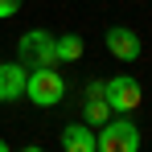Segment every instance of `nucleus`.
I'll return each mask as SVG.
<instances>
[{"label":"nucleus","mask_w":152,"mask_h":152,"mask_svg":"<svg viewBox=\"0 0 152 152\" xmlns=\"http://www.w3.org/2000/svg\"><path fill=\"white\" fill-rule=\"evenodd\" d=\"M25 95L37 107H53V103H62V95H66V78L58 74L53 66H37L25 78Z\"/></svg>","instance_id":"obj_1"},{"label":"nucleus","mask_w":152,"mask_h":152,"mask_svg":"<svg viewBox=\"0 0 152 152\" xmlns=\"http://www.w3.org/2000/svg\"><path fill=\"white\" fill-rule=\"evenodd\" d=\"M99 152H140V132L132 119H107L103 132L95 136Z\"/></svg>","instance_id":"obj_2"},{"label":"nucleus","mask_w":152,"mask_h":152,"mask_svg":"<svg viewBox=\"0 0 152 152\" xmlns=\"http://www.w3.org/2000/svg\"><path fill=\"white\" fill-rule=\"evenodd\" d=\"M53 45H58V37H50L45 29H29L25 37L17 41L21 66H25V62L33 66V70H37V66H53V62H58V50H53Z\"/></svg>","instance_id":"obj_3"},{"label":"nucleus","mask_w":152,"mask_h":152,"mask_svg":"<svg viewBox=\"0 0 152 152\" xmlns=\"http://www.w3.org/2000/svg\"><path fill=\"white\" fill-rule=\"evenodd\" d=\"M103 99L111 103V111H136V107H140V82L127 78V74H115L111 82H107Z\"/></svg>","instance_id":"obj_4"},{"label":"nucleus","mask_w":152,"mask_h":152,"mask_svg":"<svg viewBox=\"0 0 152 152\" xmlns=\"http://www.w3.org/2000/svg\"><path fill=\"white\" fill-rule=\"evenodd\" d=\"M107 50H111V58H119V62H136L140 58V37L127 25H111L107 29Z\"/></svg>","instance_id":"obj_5"},{"label":"nucleus","mask_w":152,"mask_h":152,"mask_svg":"<svg viewBox=\"0 0 152 152\" xmlns=\"http://www.w3.org/2000/svg\"><path fill=\"white\" fill-rule=\"evenodd\" d=\"M25 78H29V70L21 62H0V103L21 99L25 95Z\"/></svg>","instance_id":"obj_6"},{"label":"nucleus","mask_w":152,"mask_h":152,"mask_svg":"<svg viewBox=\"0 0 152 152\" xmlns=\"http://www.w3.org/2000/svg\"><path fill=\"white\" fill-rule=\"evenodd\" d=\"M62 148L66 152H99V144H95L86 124H70V127H62Z\"/></svg>","instance_id":"obj_7"},{"label":"nucleus","mask_w":152,"mask_h":152,"mask_svg":"<svg viewBox=\"0 0 152 152\" xmlns=\"http://www.w3.org/2000/svg\"><path fill=\"white\" fill-rule=\"evenodd\" d=\"M82 119L103 127L107 119H111V103H107V99H86V107H82Z\"/></svg>","instance_id":"obj_8"},{"label":"nucleus","mask_w":152,"mask_h":152,"mask_svg":"<svg viewBox=\"0 0 152 152\" xmlns=\"http://www.w3.org/2000/svg\"><path fill=\"white\" fill-rule=\"evenodd\" d=\"M53 50H58V62H78V58H82V37H78V33L58 37V45H53Z\"/></svg>","instance_id":"obj_9"},{"label":"nucleus","mask_w":152,"mask_h":152,"mask_svg":"<svg viewBox=\"0 0 152 152\" xmlns=\"http://www.w3.org/2000/svg\"><path fill=\"white\" fill-rule=\"evenodd\" d=\"M21 12V0H0V21L4 17H17Z\"/></svg>","instance_id":"obj_10"},{"label":"nucleus","mask_w":152,"mask_h":152,"mask_svg":"<svg viewBox=\"0 0 152 152\" xmlns=\"http://www.w3.org/2000/svg\"><path fill=\"white\" fill-rule=\"evenodd\" d=\"M103 91H107L103 82H91V86H86V99H103Z\"/></svg>","instance_id":"obj_11"},{"label":"nucleus","mask_w":152,"mask_h":152,"mask_svg":"<svg viewBox=\"0 0 152 152\" xmlns=\"http://www.w3.org/2000/svg\"><path fill=\"white\" fill-rule=\"evenodd\" d=\"M21 152H45V148H21Z\"/></svg>","instance_id":"obj_12"},{"label":"nucleus","mask_w":152,"mask_h":152,"mask_svg":"<svg viewBox=\"0 0 152 152\" xmlns=\"http://www.w3.org/2000/svg\"><path fill=\"white\" fill-rule=\"evenodd\" d=\"M0 152H8V144H4V140H0Z\"/></svg>","instance_id":"obj_13"}]
</instances>
